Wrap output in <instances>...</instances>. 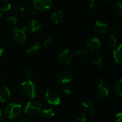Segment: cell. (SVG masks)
<instances>
[{
	"mask_svg": "<svg viewBox=\"0 0 122 122\" xmlns=\"http://www.w3.org/2000/svg\"><path fill=\"white\" fill-rule=\"evenodd\" d=\"M35 9L38 10H47L53 5V0H32Z\"/></svg>",
	"mask_w": 122,
	"mask_h": 122,
	"instance_id": "obj_7",
	"label": "cell"
},
{
	"mask_svg": "<svg viewBox=\"0 0 122 122\" xmlns=\"http://www.w3.org/2000/svg\"><path fill=\"white\" fill-rule=\"evenodd\" d=\"M21 122H32V121H31V120H30V118H26L22 119V120H21Z\"/></svg>",
	"mask_w": 122,
	"mask_h": 122,
	"instance_id": "obj_34",
	"label": "cell"
},
{
	"mask_svg": "<svg viewBox=\"0 0 122 122\" xmlns=\"http://www.w3.org/2000/svg\"><path fill=\"white\" fill-rule=\"evenodd\" d=\"M12 35L14 41L16 43L19 45H23L25 43L27 36H26V32L23 29H20V28L14 29L12 30Z\"/></svg>",
	"mask_w": 122,
	"mask_h": 122,
	"instance_id": "obj_6",
	"label": "cell"
},
{
	"mask_svg": "<svg viewBox=\"0 0 122 122\" xmlns=\"http://www.w3.org/2000/svg\"><path fill=\"white\" fill-rule=\"evenodd\" d=\"M42 27V25L41 22L38 20H32L31 22H30L26 26H25L22 29L25 32H36L39 30H40Z\"/></svg>",
	"mask_w": 122,
	"mask_h": 122,
	"instance_id": "obj_11",
	"label": "cell"
},
{
	"mask_svg": "<svg viewBox=\"0 0 122 122\" xmlns=\"http://www.w3.org/2000/svg\"><path fill=\"white\" fill-rule=\"evenodd\" d=\"M42 105L39 101H30L27 103L25 106V113L29 116H35L41 111Z\"/></svg>",
	"mask_w": 122,
	"mask_h": 122,
	"instance_id": "obj_3",
	"label": "cell"
},
{
	"mask_svg": "<svg viewBox=\"0 0 122 122\" xmlns=\"http://www.w3.org/2000/svg\"><path fill=\"white\" fill-rule=\"evenodd\" d=\"M113 11L115 15L118 16H122V3L116 2L113 5Z\"/></svg>",
	"mask_w": 122,
	"mask_h": 122,
	"instance_id": "obj_20",
	"label": "cell"
},
{
	"mask_svg": "<svg viewBox=\"0 0 122 122\" xmlns=\"http://www.w3.org/2000/svg\"><path fill=\"white\" fill-rule=\"evenodd\" d=\"M95 3H96V0H87V5L88 6V10L86 15V17L88 18L90 15H91V11L93 10L94 6H95Z\"/></svg>",
	"mask_w": 122,
	"mask_h": 122,
	"instance_id": "obj_23",
	"label": "cell"
},
{
	"mask_svg": "<svg viewBox=\"0 0 122 122\" xmlns=\"http://www.w3.org/2000/svg\"><path fill=\"white\" fill-rule=\"evenodd\" d=\"M2 111L1 108H0V118H2Z\"/></svg>",
	"mask_w": 122,
	"mask_h": 122,
	"instance_id": "obj_37",
	"label": "cell"
},
{
	"mask_svg": "<svg viewBox=\"0 0 122 122\" xmlns=\"http://www.w3.org/2000/svg\"><path fill=\"white\" fill-rule=\"evenodd\" d=\"M86 47L88 50L91 53H94L101 49V43L98 38L92 37L90 40H88V42H86Z\"/></svg>",
	"mask_w": 122,
	"mask_h": 122,
	"instance_id": "obj_8",
	"label": "cell"
},
{
	"mask_svg": "<svg viewBox=\"0 0 122 122\" xmlns=\"http://www.w3.org/2000/svg\"><path fill=\"white\" fill-rule=\"evenodd\" d=\"M22 111V106L17 103H10L5 109V114L10 119L18 118Z\"/></svg>",
	"mask_w": 122,
	"mask_h": 122,
	"instance_id": "obj_2",
	"label": "cell"
},
{
	"mask_svg": "<svg viewBox=\"0 0 122 122\" xmlns=\"http://www.w3.org/2000/svg\"><path fill=\"white\" fill-rule=\"evenodd\" d=\"M45 98L48 103L54 106H58L60 104L61 100L58 93L52 90V89H47L45 91Z\"/></svg>",
	"mask_w": 122,
	"mask_h": 122,
	"instance_id": "obj_5",
	"label": "cell"
},
{
	"mask_svg": "<svg viewBox=\"0 0 122 122\" xmlns=\"http://www.w3.org/2000/svg\"><path fill=\"white\" fill-rule=\"evenodd\" d=\"M118 30V28L117 27H112V31H113V32H117Z\"/></svg>",
	"mask_w": 122,
	"mask_h": 122,
	"instance_id": "obj_35",
	"label": "cell"
},
{
	"mask_svg": "<svg viewBox=\"0 0 122 122\" xmlns=\"http://www.w3.org/2000/svg\"><path fill=\"white\" fill-rule=\"evenodd\" d=\"M22 93L28 98H35L37 95V88L32 81H24L20 87Z\"/></svg>",
	"mask_w": 122,
	"mask_h": 122,
	"instance_id": "obj_1",
	"label": "cell"
},
{
	"mask_svg": "<svg viewBox=\"0 0 122 122\" xmlns=\"http://www.w3.org/2000/svg\"><path fill=\"white\" fill-rule=\"evenodd\" d=\"M58 62L62 65H69L73 60V55L71 50L65 49L61 50L57 55Z\"/></svg>",
	"mask_w": 122,
	"mask_h": 122,
	"instance_id": "obj_4",
	"label": "cell"
},
{
	"mask_svg": "<svg viewBox=\"0 0 122 122\" xmlns=\"http://www.w3.org/2000/svg\"><path fill=\"white\" fill-rule=\"evenodd\" d=\"M24 76L25 78L26 81H32V78L33 77V71L31 68H26L24 72Z\"/></svg>",
	"mask_w": 122,
	"mask_h": 122,
	"instance_id": "obj_26",
	"label": "cell"
},
{
	"mask_svg": "<svg viewBox=\"0 0 122 122\" xmlns=\"http://www.w3.org/2000/svg\"><path fill=\"white\" fill-rule=\"evenodd\" d=\"M11 7H12V5H11L10 2H4L1 5V6H0V10H1L2 12L8 11V10H10L11 9Z\"/></svg>",
	"mask_w": 122,
	"mask_h": 122,
	"instance_id": "obj_27",
	"label": "cell"
},
{
	"mask_svg": "<svg viewBox=\"0 0 122 122\" xmlns=\"http://www.w3.org/2000/svg\"><path fill=\"white\" fill-rule=\"evenodd\" d=\"M3 53H4V48L2 46H0V57L2 56Z\"/></svg>",
	"mask_w": 122,
	"mask_h": 122,
	"instance_id": "obj_33",
	"label": "cell"
},
{
	"mask_svg": "<svg viewBox=\"0 0 122 122\" xmlns=\"http://www.w3.org/2000/svg\"><path fill=\"white\" fill-rule=\"evenodd\" d=\"M94 31L96 33L98 34H104L105 32H106L108 30V25L107 23L100 21V20H97L95 24H94Z\"/></svg>",
	"mask_w": 122,
	"mask_h": 122,
	"instance_id": "obj_14",
	"label": "cell"
},
{
	"mask_svg": "<svg viewBox=\"0 0 122 122\" xmlns=\"http://www.w3.org/2000/svg\"><path fill=\"white\" fill-rule=\"evenodd\" d=\"M76 55L77 57H78L79 59H82V60H84L88 56V54H87V52L85 50H83V49H80L78 50H77L76 52Z\"/></svg>",
	"mask_w": 122,
	"mask_h": 122,
	"instance_id": "obj_25",
	"label": "cell"
},
{
	"mask_svg": "<svg viewBox=\"0 0 122 122\" xmlns=\"http://www.w3.org/2000/svg\"><path fill=\"white\" fill-rule=\"evenodd\" d=\"M73 79V74L68 71H63L60 72L57 76V81L60 84L66 85L69 83Z\"/></svg>",
	"mask_w": 122,
	"mask_h": 122,
	"instance_id": "obj_10",
	"label": "cell"
},
{
	"mask_svg": "<svg viewBox=\"0 0 122 122\" xmlns=\"http://www.w3.org/2000/svg\"><path fill=\"white\" fill-rule=\"evenodd\" d=\"M104 1H105V2H107V1H108V0H104Z\"/></svg>",
	"mask_w": 122,
	"mask_h": 122,
	"instance_id": "obj_42",
	"label": "cell"
},
{
	"mask_svg": "<svg viewBox=\"0 0 122 122\" xmlns=\"http://www.w3.org/2000/svg\"><path fill=\"white\" fill-rule=\"evenodd\" d=\"M13 10H14V12L17 15H21L22 13H24L25 12H27L31 15H35V12L29 8L26 4L25 3H17L14 5L13 7Z\"/></svg>",
	"mask_w": 122,
	"mask_h": 122,
	"instance_id": "obj_9",
	"label": "cell"
},
{
	"mask_svg": "<svg viewBox=\"0 0 122 122\" xmlns=\"http://www.w3.org/2000/svg\"><path fill=\"white\" fill-rule=\"evenodd\" d=\"M41 113L45 118H47L53 117L55 114V111L52 108H44L42 110Z\"/></svg>",
	"mask_w": 122,
	"mask_h": 122,
	"instance_id": "obj_21",
	"label": "cell"
},
{
	"mask_svg": "<svg viewBox=\"0 0 122 122\" xmlns=\"http://www.w3.org/2000/svg\"><path fill=\"white\" fill-rule=\"evenodd\" d=\"M106 42L109 47H115L116 45V42H117L116 37L114 35H110L106 39Z\"/></svg>",
	"mask_w": 122,
	"mask_h": 122,
	"instance_id": "obj_22",
	"label": "cell"
},
{
	"mask_svg": "<svg viewBox=\"0 0 122 122\" xmlns=\"http://www.w3.org/2000/svg\"><path fill=\"white\" fill-rule=\"evenodd\" d=\"M121 104H122V97H121Z\"/></svg>",
	"mask_w": 122,
	"mask_h": 122,
	"instance_id": "obj_41",
	"label": "cell"
},
{
	"mask_svg": "<svg viewBox=\"0 0 122 122\" xmlns=\"http://www.w3.org/2000/svg\"><path fill=\"white\" fill-rule=\"evenodd\" d=\"M2 11L0 10V18L2 17Z\"/></svg>",
	"mask_w": 122,
	"mask_h": 122,
	"instance_id": "obj_38",
	"label": "cell"
},
{
	"mask_svg": "<svg viewBox=\"0 0 122 122\" xmlns=\"http://www.w3.org/2000/svg\"><path fill=\"white\" fill-rule=\"evenodd\" d=\"M40 45L38 42L32 41L27 45L26 52L27 54H35L40 50Z\"/></svg>",
	"mask_w": 122,
	"mask_h": 122,
	"instance_id": "obj_17",
	"label": "cell"
},
{
	"mask_svg": "<svg viewBox=\"0 0 122 122\" xmlns=\"http://www.w3.org/2000/svg\"><path fill=\"white\" fill-rule=\"evenodd\" d=\"M11 97V91L8 87L6 86H3L0 90V101L2 103H5Z\"/></svg>",
	"mask_w": 122,
	"mask_h": 122,
	"instance_id": "obj_16",
	"label": "cell"
},
{
	"mask_svg": "<svg viewBox=\"0 0 122 122\" xmlns=\"http://www.w3.org/2000/svg\"><path fill=\"white\" fill-rule=\"evenodd\" d=\"M96 93L97 96L101 98H107L109 95V90L104 85V80L101 78L99 81V83L96 88Z\"/></svg>",
	"mask_w": 122,
	"mask_h": 122,
	"instance_id": "obj_12",
	"label": "cell"
},
{
	"mask_svg": "<svg viewBox=\"0 0 122 122\" xmlns=\"http://www.w3.org/2000/svg\"><path fill=\"white\" fill-rule=\"evenodd\" d=\"M52 39L51 37H47V38H45L43 41V46L44 47H48L49 45H50V44L52 43Z\"/></svg>",
	"mask_w": 122,
	"mask_h": 122,
	"instance_id": "obj_32",
	"label": "cell"
},
{
	"mask_svg": "<svg viewBox=\"0 0 122 122\" xmlns=\"http://www.w3.org/2000/svg\"><path fill=\"white\" fill-rule=\"evenodd\" d=\"M122 121V112L116 113L110 122H121Z\"/></svg>",
	"mask_w": 122,
	"mask_h": 122,
	"instance_id": "obj_29",
	"label": "cell"
},
{
	"mask_svg": "<svg viewBox=\"0 0 122 122\" xmlns=\"http://www.w3.org/2000/svg\"><path fill=\"white\" fill-rule=\"evenodd\" d=\"M81 106L89 116H92V115L94 114V113H95V106H94L93 102H92L91 101L87 100V101H83L81 103Z\"/></svg>",
	"mask_w": 122,
	"mask_h": 122,
	"instance_id": "obj_15",
	"label": "cell"
},
{
	"mask_svg": "<svg viewBox=\"0 0 122 122\" xmlns=\"http://www.w3.org/2000/svg\"><path fill=\"white\" fill-rule=\"evenodd\" d=\"M2 1L4 2H9V1H10V0H2Z\"/></svg>",
	"mask_w": 122,
	"mask_h": 122,
	"instance_id": "obj_39",
	"label": "cell"
},
{
	"mask_svg": "<svg viewBox=\"0 0 122 122\" xmlns=\"http://www.w3.org/2000/svg\"><path fill=\"white\" fill-rule=\"evenodd\" d=\"M60 91L63 95H66V96H70L71 94V91L67 87H63L60 89Z\"/></svg>",
	"mask_w": 122,
	"mask_h": 122,
	"instance_id": "obj_31",
	"label": "cell"
},
{
	"mask_svg": "<svg viewBox=\"0 0 122 122\" xmlns=\"http://www.w3.org/2000/svg\"><path fill=\"white\" fill-rule=\"evenodd\" d=\"M92 63H93V66L99 67L101 65V63H102V57L101 56H96L93 58Z\"/></svg>",
	"mask_w": 122,
	"mask_h": 122,
	"instance_id": "obj_28",
	"label": "cell"
},
{
	"mask_svg": "<svg viewBox=\"0 0 122 122\" xmlns=\"http://www.w3.org/2000/svg\"><path fill=\"white\" fill-rule=\"evenodd\" d=\"M114 88H115L116 93L122 97V79H120L116 82Z\"/></svg>",
	"mask_w": 122,
	"mask_h": 122,
	"instance_id": "obj_24",
	"label": "cell"
},
{
	"mask_svg": "<svg viewBox=\"0 0 122 122\" xmlns=\"http://www.w3.org/2000/svg\"><path fill=\"white\" fill-rule=\"evenodd\" d=\"M75 122H86V116L85 113H81L78 117H77Z\"/></svg>",
	"mask_w": 122,
	"mask_h": 122,
	"instance_id": "obj_30",
	"label": "cell"
},
{
	"mask_svg": "<svg viewBox=\"0 0 122 122\" xmlns=\"http://www.w3.org/2000/svg\"><path fill=\"white\" fill-rule=\"evenodd\" d=\"M1 83L2 84V86H5V84H6V81H5V79H2V80H1Z\"/></svg>",
	"mask_w": 122,
	"mask_h": 122,
	"instance_id": "obj_36",
	"label": "cell"
},
{
	"mask_svg": "<svg viewBox=\"0 0 122 122\" xmlns=\"http://www.w3.org/2000/svg\"><path fill=\"white\" fill-rule=\"evenodd\" d=\"M65 17V14L63 10H57L54 11L51 15V20L55 24L61 23Z\"/></svg>",
	"mask_w": 122,
	"mask_h": 122,
	"instance_id": "obj_13",
	"label": "cell"
},
{
	"mask_svg": "<svg viewBox=\"0 0 122 122\" xmlns=\"http://www.w3.org/2000/svg\"><path fill=\"white\" fill-rule=\"evenodd\" d=\"M121 30H122V21H121Z\"/></svg>",
	"mask_w": 122,
	"mask_h": 122,
	"instance_id": "obj_40",
	"label": "cell"
},
{
	"mask_svg": "<svg viewBox=\"0 0 122 122\" xmlns=\"http://www.w3.org/2000/svg\"><path fill=\"white\" fill-rule=\"evenodd\" d=\"M113 55L116 62L122 66V44L119 45L118 47L113 51Z\"/></svg>",
	"mask_w": 122,
	"mask_h": 122,
	"instance_id": "obj_18",
	"label": "cell"
},
{
	"mask_svg": "<svg viewBox=\"0 0 122 122\" xmlns=\"http://www.w3.org/2000/svg\"><path fill=\"white\" fill-rule=\"evenodd\" d=\"M118 1H122V0H118Z\"/></svg>",
	"mask_w": 122,
	"mask_h": 122,
	"instance_id": "obj_43",
	"label": "cell"
},
{
	"mask_svg": "<svg viewBox=\"0 0 122 122\" xmlns=\"http://www.w3.org/2000/svg\"><path fill=\"white\" fill-rule=\"evenodd\" d=\"M19 21V18L16 16H8L5 18V22L10 27H13L17 25Z\"/></svg>",
	"mask_w": 122,
	"mask_h": 122,
	"instance_id": "obj_19",
	"label": "cell"
}]
</instances>
